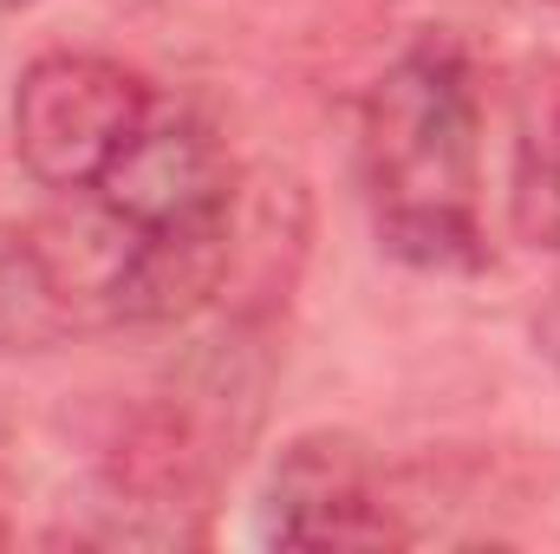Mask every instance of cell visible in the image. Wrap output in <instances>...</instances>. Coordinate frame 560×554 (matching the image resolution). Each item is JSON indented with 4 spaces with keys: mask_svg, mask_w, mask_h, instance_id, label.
Instances as JSON below:
<instances>
[{
    "mask_svg": "<svg viewBox=\"0 0 560 554\" xmlns=\"http://www.w3.org/2000/svg\"><path fill=\"white\" fill-rule=\"evenodd\" d=\"M359 176L378 242L423 275H476L482 249V92L456 39L423 33L365 99Z\"/></svg>",
    "mask_w": 560,
    "mask_h": 554,
    "instance_id": "cell-1",
    "label": "cell"
},
{
    "mask_svg": "<svg viewBox=\"0 0 560 554\" xmlns=\"http://www.w3.org/2000/svg\"><path fill=\"white\" fill-rule=\"evenodd\" d=\"M150 112L156 99L131 66L105 53H46L13 92V157L39 189H92Z\"/></svg>",
    "mask_w": 560,
    "mask_h": 554,
    "instance_id": "cell-2",
    "label": "cell"
},
{
    "mask_svg": "<svg viewBox=\"0 0 560 554\" xmlns=\"http://www.w3.org/2000/svg\"><path fill=\"white\" fill-rule=\"evenodd\" d=\"M92 196H98L105 222L118 229V249L150 242V235H202V229H229L235 170L202 118L150 112V125L92 183Z\"/></svg>",
    "mask_w": 560,
    "mask_h": 554,
    "instance_id": "cell-3",
    "label": "cell"
},
{
    "mask_svg": "<svg viewBox=\"0 0 560 554\" xmlns=\"http://www.w3.org/2000/svg\"><path fill=\"white\" fill-rule=\"evenodd\" d=\"M261 542L275 549H385L405 542L378 470L359 437L306 430L293 437L268 470L261 489Z\"/></svg>",
    "mask_w": 560,
    "mask_h": 554,
    "instance_id": "cell-4",
    "label": "cell"
},
{
    "mask_svg": "<svg viewBox=\"0 0 560 554\" xmlns=\"http://www.w3.org/2000/svg\"><path fill=\"white\" fill-rule=\"evenodd\" d=\"M72 333V300L66 280L52 275L46 249L0 222V353H39Z\"/></svg>",
    "mask_w": 560,
    "mask_h": 554,
    "instance_id": "cell-5",
    "label": "cell"
},
{
    "mask_svg": "<svg viewBox=\"0 0 560 554\" xmlns=\"http://www.w3.org/2000/svg\"><path fill=\"white\" fill-rule=\"evenodd\" d=\"M541 189H548V222H555V235H560V118H555V131H548V163H541Z\"/></svg>",
    "mask_w": 560,
    "mask_h": 554,
    "instance_id": "cell-6",
    "label": "cell"
},
{
    "mask_svg": "<svg viewBox=\"0 0 560 554\" xmlns=\"http://www.w3.org/2000/svg\"><path fill=\"white\" fill-rule=\"evenodd\" d=\"M541 353H548V366L560 372V293L548 300V313H541Z\"/></svg>",
    "mask_w": 560,
    "mask_h": 554,
    "instance_id": "cell-7",
    "label": "cell"
},
{
    "mask_svg": "<svg viewBox=\"0 0 560 554\" xmlns=\"http://www.w3.org/2000/svg\"><path fill=\"white\" fill-rule=\"evenodd\" d=\"M535 7H541V13H555V20H560V0H535Z\"/></svg>",
    "mask_w": 560,
    "mask_h": 554,
    "instance_id": "cell-8",
    "label": "cell"
},
{
    "mask_svg": "<svg viewBox=\"0 0 560 554\" xmlns=\"http://www.w3.org/2000/svg\"><path fill=\"white\" fill-rule=\"evenodd\" d=\"M0 7H33V0H0Z\"/></svg>",
    "mask_w": 560,
    "mask_h": 554,
    "instance_id": "cell-9",
    "label": "cell"
}]
</instances>
